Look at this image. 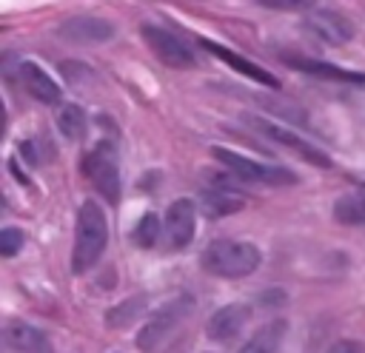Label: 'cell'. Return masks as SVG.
Listing matches in <instances>:
<instances>
[{
    "mask_svg": "<svg viewBox=\"0 0 365 353\" xmlns=\"http://www.w3.org/2000/svg\"><path fill=\"white\" fill-rule=\"evenodd\" d=\"M288 65H294V68H299V71H308V74H319V77H334V80H348V83H365V74H359V71H345V68H336V65L322 63V60L288 57Z\"/></svg>",
    "mask_w": 365,
    "mask_h": 353,
    "instance_id": "cell-16",
    "label": "cell"
},
{
    "mask_svg": "<svg viewBox=\"0 0 365 353\" xmlns=\"http://www.w3.org/2000/svg\"><path fill=\"white\" fill-rule=\"evenodd\" d=\"M131 239H134L137 248H154L157 239H160V216L151 214V211L143 214V216L137 219L134 231H131Z\"/></svg>",
    "mask_w": 365,
    "mask_h": 353,
    "instance_id": "cell-21",
    "label": "cell"
},
{
    "mask_svg": "<svg viewBox=\"0 0 365 353\" xmlns=\"http://www.w3.org/2000/svg\"><path fill=\"white\" fill-rule=\"evenodd\" d=\"M328 353H365V344L362 342H354V339H339L328 347Z\"/></svg>",
    "mask_w": 365,
    "mask_h": 353,
    "instance_id": "cell-23",
    "label": "cell"
},
{
    "mask_svg": "<svg viewBox=\"0 0 365 353\" xmlns=\"http://www.w3.org/2000/svg\"><path fill=\"white\" fill-rule=\"evenodd\" d=\"M285 330H288V322H285V319H274V322L262 325V327L240 347V353H274V350L279 347Z\"/></svg>",
    "mask_w": 365,
    "mask_h": 353,
    "instance_id": "cell-15",
    "label": "cell"
},
{
    "mask_svg": "<svg viewBox=\"0 0 365 353\" xmlns=\"http://www.w3.org/2000/svg\"><path fill=\"white\" fill-rule=\"evenodd\" d=\"M200 208H202V214L208 219H220V216H228V214L240 211L242 208V196H231V194H220V191L208 188V191L200 194Z\"/></svg>",
    "mask_w": 365,
    "mask_h": 353,
    "instance_id": "cell-17",
    "label": "cell"
},
{
    "mask_svg": "<svg viewBox=\"0 0 365 353\" xmlns=\"http://www.w3.org/2000/svg\"><path fill=\"white\" fill-rule=\"evenodd\" d=\"M20 157H26L31 165L37 162V157H34V145L31 142H20Z\"/></svg>",
    "mask_w": 365,
    "mask_h": 353,
    "instance_id": "cell-24",
    "label": "cell"
},
{
    "mask_svg": "<svg viewBox=\"0 0 365 353\" xmlns=\"http://www.w3.org/2000/svg\"><path fill=\"white\" fill-rule=\"evenodd\" d=\"M200 46L205 48V51H211L214 57H220V60H225L234 71H240L242 77H248V80H254V83H262V85H271V88H277L279 85V80L274 77V74H268L265 68H259V65H254L251 60H245V57H240L237 51H231V48H225V46H217L214 40H200Z\"/></svg>",
    "mask_w": 365,
    "mask_h": 353,
    "instance_id": "cell-13",
    "label": "cell"
},
{
    "mask_svg": "<svg viewBox=\"0 0 365 353\" xmlns=\"http://www.w3.org/2000/svg\"><path fill=\"white\" fill-rule=\"evenodd\" d=\"M6 339L17 353H54L48 336L26 322H11L6 327Z\"/></svg>",
    "mask_w": 365,
    "mask_h": 353,
    "instance_id": "cell-14",
    "label": "cell"
},
{
    "mask_svg": "<svg viewBox=\"0 0 365 353\" xmlns=\"http://www.w3.org/2000/svg\"><path fill=\"white\" fill-rule=\"evenodd\" d=\"M200 262H202V270H208L211 276L240 279V276H251L259 268L262 253L257 245L242 239H214L202 251Z\"/></svg>",
    "mask_w": 365,
    "mask_h": 353,
    "instance_id": "cell-2",
    "label": "cell"
},
{
    "mask_svg": "<svg viewBox=\"0 0 365 353\" xmlns=\"http://www.w3.org/2000/svg\"><path fill=\"white\" fill-rule=\"evenodd\" d=\"M305 28H308L317 40H322V43H328V46H342V43H348V40L354 37L351 20H348L345 14H339V11H334V9H322V6L308 11Z\"/></svg>",
    "mask_w": 365,
    "mask_h": 353,
    "instance_id": "cell-7",
    "label": "cell"
},
{
    "mask_svg": "<svg viewBox=\"0 0 365 353\" xmlns=\"http://www.w3.org/2000/svg\"><path fill=\"white\" fill-rule=\"evenodd\" d=\"M57 128L66 139H80L86 134V111L77 105V102H66L60 111H57Z\"/></svg>",
    "mask_w": 365,
    "mask_h": 353,
    "instance_id": "cell-19",
    "label": "cell"
},
{
    "mask_svg": "<svg viewBox=\"0 0 365 353\" xmlns=\"http://www.w3.org/2000/svg\"><path fill=\"white\" fill-rule=\"evenodd\" d=\"M23 242H26L23 231H17V228H3L0 231V253L3 256H14L23 248Z\"/></svg>",
    "mask_w": 365,
    "mask_h": 353,
    "instance_id": "cell-22",
    "label": "cell"
},
{
    "mask_svg": "<svg viewBox=\"0 0 365 353\" xmlns=\"http://www.w3.org/2000/svg\"><path fill=\"white\" fill-rule=\"evenodd\" d=\"M334 216H336V222H345V225H359V222H365V191H362V194L339 196V199L334 202Z\"/></svg>",
    "mask_w": 365,
    "mask_h": 353,
    "instance_id": "cell-20",
    "label": "cell"
},
{
    "mask_svg": "<svg viewBox=\"0 0 365 353\" xmlns=\"http://www.w3.org/2000/svg\"><path fill=\"white\" fill-rule=\"evenodd\" d=\"M83 174L94 182V188L114 205L120 199V168L111 142H97L83 157Z\"/></svg>",
    "mask_w": 365,
    "mask_h": 353,
    "instance_id": "cell-5",
    "label": "cell"
},
{
    "mask_svg": "<svg viewBox=\"0 0 365 353\" xmlns=\"http://www.w3.org/2000/svg\"><path fill=\"white\" fill-rule=\"evenodd\" d=\"M194 225H197V208L191 199H174L165 211L163 219V233L171 251L185 248L194 239Z\"/></svg>",
    "mask_w": 365,
    "mask_h": 353,
    "instance_id": "cell-9",
    "label": "cell"
},
{
    "mask_svg": "<svg viewBox=\"0 0 365 353\" xmlns=\"http://www.w3.org/2000/svg\"><path fill=\"white\" fill-rule=\"evenodd\" d=\"M211 157L220 159L237 179H245V182H262V185H294L297 182V176L288 168H274V165L254 162L251 157L237 154L225 145H211Z\"/></svg>",
    "mask_w": 365,
    "mask_h": 353,
    "instance_id": "cell-3",
    "label": "cell"
},
{
    "mask_svg": "<svg viewBox=\"0 0 365 353\" xmlns=\"http://www.w3.org/2000/svg\"><path fill=\"white\" fill-rule=\"evenodd\" d=\"M362 191H365V188H362Z\"/></svg>",
    "mask_w": 365,
    "mask_h": 353,
    "instance_id": "cell-25",
    "label": "cell"
},
{
    "mask_svg": "<svg viewBox=\"0 0 365 353\" xmlns=\"http://www.w3.org/2000/svg\"><path fill=\"white\" fill-rule=\"evenodd\" d=\"M145 305H148V296H131L120 305H114L108 313H106V325L108 327H128L131 322H137V316L145 313Z\"/></svg>",
    "mask_w": 365,
    "mask_h": 353,
    "instance_id": "cell-18",
    "label": "cell"
},
{
    "mask_svg": "<svg viewBox=\"0 0 365 353\" xmlns=\"http://www.w3.org/2000/svg\"><path fill=\"white\" fill-rule=\"evenodd\" d=\"M143 37H145V43L151 46V51L165 65H171V68H194L197 60H194L191 48L180 37H174L171 31H165L160 26H143Z\"/></svg>",
    "mask_w": 365,
    "mask_h": 353,
    "instance_id": "cell-8",
    "label": "cell"
},
{
    "mask_svg": "<svg viewBox=\"0 0 365 353\" xmlns=\"http://www.w3.org/2000/svg\"><path fill=\"white\" fill-rule=\"evenodd\" d=\"M248 316H251V307H248V305H240V302L225 305V307H220V310H214V313L208 316V322H205V333H208L214 342L234 339V336L245 327Z\"/></svg>",
    "mask_w": 365,
    "mask_h": 353,
    "instance_id": "cell-11",
    "label": "cell"
},
{
    "mask_svg": "<svg viewBox=\"0 0 365 353\" xmlns=\"http://www.w3.org/2000/svg\"><path fill=\"white\" fill-rule=\"evenodd\" d=\"M20 83H23L26 91H29L34 100H40V102H48V105L60 102V85H57L54 77L46 74V68H40L34 60H23V63H20Z\"/></svg>",
    "mask_w": 365,
    "mask_h": 353,
    "instance_id": "cell-12",
    "label": "cell"
},
{
    "mask_svg": "<svg viewBox=\"0 0 365 353\" xmlns=\"http://www.w3.org/2000/svg\"><path fill=\"white\" fill-rule=\"evenodd\" d=\"M242 122L251 125L254 131H259L262 137H268V139H274V142H279V145L297 151V154H299L305 162H311V165H319V168H328V165H331V159H328L317 145H311L308 139H302V137H299L297 131H291V128H282V125H277V122H271V120H262V117H257V114H242Z\"/></svg>",
    "mask_w": 365,
    "mask_h": 353,
    "instance_id": "cell-6",
    "label": "cell"
},
{
    "mask_svg": "<svg viewBox=\"0 0 365 353\" xmlns=\"http://www.w3.org/2000/svg\"><path fill=\"white\" fill-rule=\"evenodd\" d=\"M108 242V222L103 208L94 199H86L77 211V231H74V248H71V270L86 273L97 265Z\"/></svg>",
    "mask_w": 365,
    "mask_h": 353,
    "instance_id": "cell-1",
    "label": "cell"
},
{
    "mask_svg": "<svg viewBox=\"0 0 365 353\" xmlns=\"http://www.w3.org/2000/svg\"><path fill=\"white\" fill-rule=\"evenodd\" d=\"M60 37L71 40V43H103L114 37V26L106 17H94V14H77L60 23Z\"/></svg>",
    "mask_w": 365,
    "mask_h": 353,
    "instance_id": "cell-10",
    "label": "cell"
},
{
    "mask_svg": "<svg viewBox=\"0 0 365 353\" xmlns=\"http://www.w3.org/2000/svg\"><path fill=\"white\" fill-rule=\"evenodd\" d=\"M191 307H194V299L191 296H177V299H171L168 305H163L140 330H137V347L140 350H154V347H160L168 336H171V330L191 313Z\"/></svg>",
    "mask_w": 365,
    "mask_h": 353,
    "instance_id": "cell-4",
    "label": "cell"
}]
</instances>
